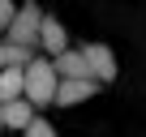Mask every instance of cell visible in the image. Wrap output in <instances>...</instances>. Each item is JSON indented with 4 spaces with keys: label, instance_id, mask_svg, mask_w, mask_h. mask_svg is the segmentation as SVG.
Wrapping results in <instances>:
<instances>
[{
    "label": "cell",
    "instance_id": "obj_2",
    "mask_svg": "<svg viewBox=\"0 0 146 137\" xmlns=\"http://www.w3.org/2000/svg\"><path fill=\"white\" fill-rule=\"evenodd\" d=\"M39 34H43V13H39V5H26L17 9V17H13V26H9V39L5 43H17V47H39Z\"/></svg>",
    "mask_w": 146,
    "mask_h": 137
},
{
    "label": "cell",
    "instance_id": "obj_8",
    "mask_svg": "<svg viewBox=\"0 0 146 137\" xmlns=\"http://www.w3.org/2000/svg\"><path fill=\"white\" fill-rule=\"evenodd\" d=\"M26 99V68H5L0 73V103Z\"/></svg>",
    "mask_w": 146,
    "mask_h": 137
},
{
    "label": "cell",
    "instance_id": "obj_10",
    "mask_svg": "<svg viewBox=\"0 0 146 137\" xmlns=\"http://www.w3.org/2000/svg\"><path fill=\"white\" fill-rule=\"evenodd\" d=\"M13 17H17V5H13V0H0V30H5V34H9Z\"/></svg>",
    "mask_w": 146,
    "mask_h": 137
},
{
    "label": "cell",
    "instance_id": "obj_12",
    "mask_svg": "<svg viewBox=\"0 0 146 137\" xmlns=\"http://www.w3.org/2000/svg\"><path fill=\"white\" fill-rule=\"evenodd\" d=\"M0 128H5V116H0Z\"/></svg>",
    "mask_w": 146,
    "mask_h": 137
},
{
    "label": "cell",
    "instance_id": "obj_11",
    "mask_svg": "<svg viewBox=\"0 0 146 137\" xmlns=\"http://www.w3.org/2000/svg\"><path fill=\"white\" fill-rule=\"evenodd\" d=\"M22 137H56V128H52L47 120H35V124H30V128H26Z\"/></svg>",
    "mask_w": 146,
    "mask_h": 137
},
{
    "label": "cell",
    "instance_id": "obj_7",
    "mask_svg": "<svg viewBox=\"0 0 146 137\" xmlns=\"http://www.w3.org/2000/svg\"><path fill=\"white\" fill-rule=\"evenodd\" d=\"M103 82H60V90H56V107H73V103H86L95 90H99Z\"/></svg>",
    "mask_w": 146,
    "mask_h": 137
},
{
    "label": "cell",
    "instance_id": "obj_1",
    "mask_svg": "<svg viewBox=\"0 0 146 137\" xmlns=\"http://www.w3.org/2000/svg\"><path fill=\"white\" fill-rule=\"evenodd\" d=\"M56 90H60V77H56V64L52 60H35L26 68V99L35 107H52L56 103Z\"/></svg>",
    "mask_w": 146,
    "mask_h": 137
},
{
    "label": "cell",
    "instance_id": "obj_5",
    "mask_svg": "<svg viewBox=\"0 0 146 137\" xmlns=\"http://www.w3.org/2000/svg\"><path fill=\"white\" fill-rule=\"evenodd\" d=\"M39 47L47 51V60H56V56L73 51V47H69V30H64L56 17H43V34H39Z\"/></svg>",
    "mask_w": 146,
    "mask_h": 137
},
{
    "label": "cell",
    "instance_id": "obj_3",
    "mask_svg": "<svg viewBox=\"0 0 146 137\" xmlns=\"http://www.w3.org/2000/svg\"><path fill=\"white\" fill-rule=\"evenodd\" d=\"M82 56H86V64H90V73L108 86V82H116V56H112V47L108 43H86L82 47Z\"/></svg>",
    "mask_w": 146,
    "mask_h": 137
},
{
    "label": "cell",
    "instance_id": "obj_4",
    "mask_svg": "<svg viewBox=\"0 0 146 137\" xmlns=\"http://www.w3.org/2000/svg\"><path fill=\"white\" fill-rule=\"evenodd\" d=\"M52 64H56V77H60V82H90V77H95V73H90V64H86V56H82V47H78V51L56 56ZM95 82H99V77H95Z\"/></svg>",
    "mask_w": 146,
    "mask_h": 137
},
{
    "label": "cell",
    "instance_id": "obj_9",
    "mask_svg": "<svg viewBox=\"0 0 146 137\" xmlns=\"http://www.w3.org/2000/svg\"><path fill=\"white\" fill-rule=\"evenodd\" d=\"M39 56L30 51V47H17V43H0V73L5 68H30Z\"/></svg>",
    "mask_w": 146,
    "mask_h": 137
},
{
    "label": "cell",
    "instance_id": "obj_6",
    "mask_svg": "<svg viewBox=\"0 0 146 137\" xmlns=\"http://www.w3.org/2000/svg\"><path fill=\"white\" fill-rule=\"evenodd\" d=\"M0 116H5V128H17V133H26V128L39 120L30 99H13V103H0Z\"/></svg>",
    "mask_w": 146,
    "mask_h": 137
}]
</instances>
